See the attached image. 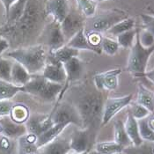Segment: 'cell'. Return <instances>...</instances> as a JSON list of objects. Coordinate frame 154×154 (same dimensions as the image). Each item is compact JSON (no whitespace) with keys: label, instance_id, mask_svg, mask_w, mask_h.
I'll list each match as a JSON object with an SVG mask.
<instances>
[{"label":"cell","instance_id":"6da1fadb","mask_svg":"<svg viewBox=\"0 0 154 154\" xmlns=\"http://www.w3.org/2000/svg\"><path fill=\"white\" fill-rule=\"evenodd\" d=\"M71 92L74 94V106L79 111L82 120L83 128H89L95 131L101 126L104 103L106 97L104 93L95 86L79 85Z\"/></svg>","mask_w":154,"mask_h":154},{"label":"cell","instance_id":"7a4b0ae2","mask_svg":"<svg viewBox=\"0 0 154 154\" xmlns=\"http://www.w3.org/2000/svg\"><path fill=\"white\" fill-rule=\"evenodd\" d=\"M44 5L40 0H27L26 6L20 20L12 26L2 28V35L8 34L20 42H25L34 36L40 35L46 18Z\"/></svg>","mask_w":154,"mask_h":154},{"label":"cell","instance_id":"3957f363","mask_svg":"<svg viewBox=\"0 0 154 154\" xmlns=\"http://www.w3.org/2000/svg\"><path fill=\"white\" fill-rule=\"evenodd\" d=\"M6 56L23 65L31 75L42 72L48 61L46 48L39 43L14 48L7 52Z\"/></svg>","mask_w":154,"mask_h":154},{"label":"cell","instance_id":"277c9868","mask_svg":"<svg viewBox=\"0 0 154 154\" xmlns=\"http://www.w3.org/2000/svg\"><path fill=\"white\" fill-rule=\"evenodd\" d=\"M64 85L47 80L42 74L32 75L29 82L22 86V92L44 102H53L59 98Z\"/></svg>","mask_w":154,"mask_h":154},{"label":"cell","instance_id":"5b68a950","mask_svg":"<svg viewBox=\"0 0 154 154\" xmlns=\"http://www.w3.org/2000/svg\"><path fill=\"white\" fill-rule=\"evenodd\" d=\"M154 53L152 47L144 48L139 40V29L137 28V35L133 46L131 47L128 63L127 71L135 77H143L151 56Z\"/></svg>","mask_w":154,"mask_h":154},{"label":"cell","instance_id":"8992f818","mask_svg":"<svg viewBox=\"0 0 154 154\" xmlns=\"http://www.w3.org/2000/svg\"><path fill=\"white\" fill-rule=\"evenodd\" d=\"M129 18L127 12L120 9H111L100 12L90 18L89 23L91 31H95L100 34L107 33V31L116 23Z\"/></svg>","mask_w":154,"mask_h":154},{"label":"cell","instance_id":"52a82bcc","mask_svg":"<svg viewBox=\"0 0 154 154\" xmlns=\"http://www.w3.org/2000/svg\"><path fill=\"white\" fill-rule=\"evenodd\" d=\"M39 44L43 45L48 49V52H52L67 43L63 35L61 25L58 22L52 20L46 24L38 37Z\"/></svg>","mask_w":154,"mask_h":154},{"label":"cell","instance_id":"ba28073f","mask_svg":"<svg viewBox=\"0 0 154 154\" xmlns=\"http://www.w3.org/2000/svg\"><path fill=\"white\" fill-rule=\"evenodd\" d=\"M50 115L53 124H75L79 128H83L80 115L73 104L58 101Z\"/></svg>","mask_w":154,"mask_h":154},{"label":"cell","instance_id":"9c48e42d","mask_svg":"<svg viewBox=\"0 0 154 154\" xmlns=\"http://www.w3.org/2000/svg\"><path fill=\"white\" fill-rule=\"evenodd\" d=\"M94 132L89 128H80L74 131L70 140L71 152L86 153L94 141Z\"/></svg>","mask_w":154,"mask_h":154},{"label":"cell","instance_id":"30bf717a","mask_svg":"<svg viewBox=\"0 0 154 154\" xmlns=\"http://www.w3.org/2000/svg\"><path fill=\"white\" fill-rule=\"evenodd\" d=\"M60 25L65 40L66 42H68L77 33L85 28V17L79 10H71Z\"/></svg>","mask_w":154,"mask_h":154},{"label":"cell","instance_id":"8fae6325","mask_svg":"<svg viewBox=\"0 0 154 154\" xmlns=\"http://www.w3.org/2000/svg\"><path fill=\"white\" fill-rule=\"evenodd\" d=\"M133 95L128 94L117 98H107L104 103L101 126L107 124L120 111L129 106L132 101Z\"/></svg>","mask_w":154,"mask_h":154},{"label":"cell","instance_id":"7c38bea8","mask_svg":"<svg viewBox=\"0 0 154 154\" xmlns=\"http://www.w3.org/2000/svg\"><path fill=\"white\" fill-rule=\"evenodd\" d=\"M121 73L120 68L97 73L94 76V85L100 92L114 91L118 87L119 75Z\"/></svg>","mask_w":154,"mask_h":154},{"label":"cell","instance_id":"4fadbf2b","mask_svg":"<svg viewBox=\"0 0 154 154\" xmlns=\"http://www.w3.org/2000/svg\"><path fill=\"white\" fill-rule=\"evenodd\" d=\"M46 16H51L53 20L62 23L70 12L69 0H46L44 4Z\"/></svg>","mask_w":154,"mask_h":154},{"label":"cell","instance_id":"5bb4252c","mask_svg":"<svg viewBox=\"0 0 154 154\" xmlns=\"http://www.w3.org/2000/svg\"><path fill=\"white\" fill-rule=\"evenodd\" d=\"M27 133L25 123H19L7 116L0 117V134L12 139L18 140Z\"/></svg>","mask_w":154,"mask_h":154},{"label":"cell","instance_id":"9a60e30c","mask_svg":"<svg viewBox=\"0 0 154 154\" xmlns=\"http://www.w3.org/2000/svg\"><path fill=\"white\" fill-rule=\"evenodd\" d=\"M26 127L27 133L36 135L37 137L49 129L53 125L51 115L35 114L30 116L28 120L26 122Z\"/></svg>","mask_w":154,"mask_h":154},{"label":"cell","instance_id":"2e32d148","mask_svg":"<svg viewBox=\"0 0 154 154\" xmlns=\"http://www.w3.org/2000/svg\"><path fill=\"white\" fill-rule=\"evenodd\" d=\"M42 75L48 81L53 83L65 85L66 72L63 67V63H57L48 59L47 63L42 72Z\"/></svg>","mask_w":154,"mask_h":154},{"label":"cell","instance_id":"e0dca14e","mask_svg":"<svg viewBox=\"0 0 154 154\" xmlns=\"http://www.w3.org/2000/svg\"><path fill=\"white\" fill-rule=\"evenodd\" d=\"M63 67L66 72V82L64 87L68 90V86L71 83L77 82L83 75L84 63L79 58V57H72L63 63Z\"/></svg>","mask_w":154,"mask_h":154},{"label":"cell","instance_id":"ac0fdd59","mask_svg":"<svg viewBox=\"0 0 154 154\" xmlns=\"http://www.w3.org/2000/svg\"><path fill=\"white\" fill-rule=\"evenodd\" d=\"M70 152V141L58 137L39 148L38 151L40 154H68Z\"/></svg>","mask_w":154,"mask_h":154},{"label":"cell","instance_id":"d6986e66","mask_svg":"<svg viewBox=\"0 0 154 154\" xmlns=\"http://www.w3.org/2000/svg\"><path fill=\"white\" fill-rule=\"evenodd\" d=\"M69 47L73 48H76L78 50H88V51H92V52H94L96 54H101L102 51L100 49H98L96 48L93 47L85 35V28L80 30L79 33H77L75 35L71 38L70 41L67 42L66 43Z\"/></svg>","mask_w":154,"mask_h":154},{"label":"cell","instance_id":"ffe728a7","mask_svg":"<svg viewBox=\"0 0 154 154\" xmlns=\"http://www.w3.org/2000/svg\"><path fill=\"white\" fill-rule=\"evenodd\" d=\"M79 54H80L79 50L69 47L67 44H65L63 47L59 48L52 52H48V59L61 63H64L65 62H67L72 57H79Z\"/></svg>","mask_w":154,"mask_h":154},{"label":"cell","instance_id":"44dd1931","mask_svg":"<svg viewBox=\"0 0 154 154\" xmlns=\"http://www.w3.org/2000/svg\"><path fill=\"white\" fill-rule=\"evenodd\" d=\"M32 75L18 62L13 61L11 71V82L17 86L22 87L29 82Z\"/></svg>","mask_w":154,"mask_h":154},{"label":"cell","instance_id":"7402d4cb","mask_svg":"<svg viewBox=\"0 0 154 154\" xmlns=\"http://www.w3.org/2000/svg\"><path fill=\"white\" fill-rule=\"evenodd\" d=\"M18 147L20 154L38 153L39 148L37 146V136L26 133L18 139Z\"/></svg>","mask_w":154,"mask_h":154},{"label":"cell","instance_id":"603a6c76","mask_svg":"<svg viewBox=\"0 0 154 154\" xmlns=\"http://www.w3.org/2000/svg\"><path fill=\"white\" fill-rule=\"evenodd\" d=\"M124 127L133 145H139L142 143L143 140L139 133L138 122L131 116L130 112L128 113L126 122H124Z\"/></svg>","mask_w":154,"mask_h":154},{"label":"cell","instance_id":"cb8c5ba5","mask_svg":"<svg viewBox=\"0 0 154 154\" xmlns=\"http://www.w3.org/2000/svg\"><path fill=\"white\" fill-rule=\"evenodd\" d=\"M67 127L65 124H53L49 129H48L45 132L41 134L37 137V146L38 148H41L44 146L57 137H59V135L63 131V130Z\"/></svg>","mask_w":154,"mask_h":154},{"label":"cell","instance_id":"d4e9b609","mask_svg":"<svg viewBox=\"0 0 154 154\" xmlns=\"http://www.w3.org/2000/svg\"><path fill=\"white\" fill-rule=\"evenodd\" d=\"M137 102L147 108L151 114H154V93L142 84L137 86Z\"/></svg>","mask_w":154,"mask_h":154},{"label":"cell","instance_id":"484cf974","mask_svg":"<svg viewBox=\"0 0 154 154\" xmlns=\"http://www.w3.org/2000/svg\"><path fill=\"white\" fill-rule=\"evenodd\" d=\"M26 3H27V0H17L10 7L8 14L5 17L6 26H12L20 20V18L22 17L25 12Z\"/></svg>","mask_w":154,"mask_h":154},{"label":"cell","instance_id":"4316f807","mask_svg":"<svg viewBox=\"0 0 154 154\" xmlns=\"http://www.w3.org/2000/svg\"><path fill=\"white\" fill-rule=\"evenodd\" d=\"M20 92H22V87L17 86L12 82L0 79V101L11 100Z\"/></svg>","mask_w":154,"mask_h":154},{"label":"cell","instance_id":"83f0119b","mask_svg":"<svg viewBox=\"0 0 154 154\" xmlns=\"http://www.w3.org/2000/svg\"><path fill=\"white\" fill-rule=\"evenodd\" d=\"M115 142H116L123 148L132 145L131 139L126 132L124 123L121 120H116L114 123Z\"/></svg>","mask_w":154,"mask_h":154},{"label":"cell","instance_id":"f1b7e54d","mask_svg":"<svg viewBox=\"0 0 154 154\" xmlns=\"http://www.w3.org/2000/svg\"><path fill=\"white\" fill-rule=\"evenodd\" d=\"M9 116L16 122L26 123L30 116V112L26 106L23 104H16L12 106Z\"/></svg>","mask_w":154,"mask_h":154},{"label":"cell","instance_id":"f546056e","mask_svg":"<svg viewBox=\"0 0 154 154\" xmlns=\"http://www.w3.org/2000/svg\"><path fill=\"white\" fill-rule=\"evenodd\" d=\"M124 154H154V143L143 141L139 145H130L122 151Z\"/></svg>","mask_w":154,"mask_h":154},{"label":"cell","instance_id":"4dcf8cb0","mask_svg":"<svg viewBox=\"0 0 154 154\" xmlns=\"http://www.w3.org/2000/svg\"><path fill=\"white\" fill-rule=\"evenodd\" d=\"M135 25H136L135 20L129 17L123 20H121L120 22L116 23L115 26H113L107 31V34L113 36H118L119 35H121L124 32H127L129 30L135 28Z\"/></svg>","mask_w":154,"mask_h":154},{"label":"cell","instance_id":"1f68e13d","mask_svg":"<svg viewBox=\"0 0 154 154\" xmlns=\"http://www.w3.org/2000/svg\"><path fill=\"white\" fill-rule=\"evenodd\" d=\"M123 147L115 141L100 142L95 144L94 150L101 154H119L122 153Z\"/></svg>","mask_w":154,"mask_h":154},{"label":"cell","instance_id":"d6a6232c","mask_svg":"<svg viewBox=\"0 0 154 154\" xmlns=\"http://www.w3.org/2000/svg\"><path fill=\"white\" fill-rule=\"evenodd\" d=\"M19 153L18 140L0 134V154Z\"/></svg>","mask_w":154,"mask_h":154},{"label":"cell","instance_id":"836d02e7","mask_svg":"<svg viewBox=\"0 0 154 154\" xmlns=\"http://www.w3.org/2000/svg\"><path fill=\"white\" fill-rule=\"evenodd\" d=\"M78 10L85 18H92L96 14L97 3L94 0H76Z\"/></svg>","mask_w":154,"mask_h":154},{"label":"cell","instance_id":"e575fe53","mask_svg":"<svg viewBox=\"0 0 154 154\" xmlns=\"http://www.w3.org/2000/svg\"><path fill=\"white\" fill-rule=\"evenodd\" d=\"M136 35H137V28H133L116 36L117 38L116 41L118 42L119 46L126 49H131L135 42Z\"/></svg>","mask_w":154,"mask_h":154},{"label":"cell","instance_id":"d590c367","mask_svg":"<svg viewBox=\"0 0 154 154\" xmlns=\"http://www.w3.org/2000/svg\"><path fill=\"white\" fill-rule=\"evenodd\" d=\"M100 48L102 52L106 53L108 56H115L119 50V46L117 41L113 40L112 38H109L107 36H103Z\"/></svg>","mask_w":154,"mask_h":154},{"label":"cell","instance_id":"8d00e7d4","mask_svg":"<svg viewBox=\"0 0 154 154\" xmlns=\"http://www.w3.org/2000/svg\"><path fill=\"white\" fill-rule=\"evenodd\" d=\"M13 60L0 57V79L11 82V71H12Z\"/></svg>","mask_w":154,"mask_h":154},{"label":"cell","instance_id":"74e56055","mask_svg":"<svg viewBox=\"0 0 154 154\" xmlns=\"http://www.w3.org/2000/svg\"><path fill=\"white\" fill-rule=\"evenodd\" d=\"M139 133L143 141H149L154 143V131L148 126L147 118L138 120Z\"/></svg>","mask_w":154,"mask_h":154},{"label":"cell","instance_id":"f35d334b","mask_svg":"<svg viewBox=\"0 0 154 154\" xmlns=\"http://www.w3.org/2000/svg\"><path fill=\"white\" fill-rule=\"evenodd\" d=\"M130 105H131V107H130L129 112L131 113V116L135 119H137V121L147 118L151 115L150 111L147 108L143 107L142 105L138 104L137 102H134V103L130 104Z\"/></svg>","mask_w":154,"mask_h":154},{"label":"cell","instance_id":"ab89813d","mask_svg":"<svg viewBox=\"0 0 154 154\" xmlns=\"http://www.w3.org/2000/svg\"><path fill=\"white\" fill-rule=\"evenodd\" d=\"M85 35H86V38H87L89 43L93 47H94L96 48H98V49H100L101 50L100 44H101V41H102V38H103L102 34L98 33V32H95V31H91V30L86 31L85 29Z\"/></svg>","mask_w":154,"mask_h":154},{"label":"cell","instance_id":"60d3db41","mask_svg":"<svg viewBox=\"0 0 154 154\" xmlns=\"http://www.w3.org/2000/svg\"><path fill=\"white\" fill-rule=\"evenodd\" d=\"M139 40L144 48L152 47L154 45V36L147 29H143L140 32L139 30Z\"/></svg>","mask_w":154,"mask_h":154},{"label":"cell","instance_id":"b9f144b4","mask_svg":"<svg viewBox=\"0 0 154 154\" xmlns=\"http://www.w3.org/2000/svg\"><path fill=\"white\" fill-rule=\"evenodd\" d=\"M12 106H13V104L11 100L0 101V117L9 116L11 113Z\"/></svg>","mask_w":154,"mask_h":154},{"label":"cell","instance_id":"7bdbcfd3","mask_svg":"<svg viewBox=\"0 0 154 154\" xmlns=\"http://www.w3.org/2000/svg\"><path fill=\"white\" fill-rule=\"evenodd\" d=\"M141 19L143 20V26L145 29H147L148 31H150L152 35L154 36V23L152 21H151L148 17H147V14H142L141 15Z\"/></svg>","mask_w":154,"mask_h":154},{"label":"cell","instance_id":"ee69618b","mask_svg":"<svg viewBox=\"0 0 154 154\" xmlns=\"http://www.w3.org/2000/svg\"><path fill=\"white\" fill-rule=\"evenodd\" d=\"M10 42L5 36H0V57L3 54H5L10 48Z\"/></svg>","mask_w":154,"mask_h":154},{"label":"cell","instance_id":"f6af8a7d","mask_svg":"<svg viewBox=\"0 0 154 154\" xmlns=\"http://www.w3.org/2000/svg\"><path fill=\"white\" fill-rule=\"evenodd\" d=\"M17 0H0V3L2 4L4 10H5V17L8 14V12L10 10V7L16 2Z\"/></svg>","mask_w":154,"mask_h":154},{"label":"cell","instance_id":"bcb514c9","mask_svg":"<svg viewBox=\"0 0 154 154\" xmlns=\"http://www.w3.org/2000/svg\"><path fill=\"white\" fill-rule=\"evenodd\" d=\"M143 77H145L146 79H148L154 85V68L152 70L149 71H146L143 75Z\"/></svg>","mask_w":154,"mask_h":154},{"label":"cell","instance_id":"7dc6e473","mask_svg":"<svg viewBox=\"0 0 154 154\" xmlns=\"http://www.w3.org/2000/svg\"><path fill=\"white\" fill-rule=\"evenodd\" d=\"M147 123H148V126L154 131V115L149 116L147 117Z\"/></svg>","mask_w":154,"mask_h":154},{"label":"cell","instance_id":"c3c4849f","mask_svg":"<svg viewBox=\"0 0 154 154\" xmlns=\"http://www.w3.org/2000/svg\"><path fill=\"white\" fill-rule=\"evenodd\" d=\"M85 154H101V153H100V152H97L96 150H92V151L87 152Z\"/></svg>","mask_w":154,"mask_h":154},{"label":"cell","instance_id":"681fc988","mask_svg":"<svg viewBox=\"0 0 154 154\" xmlns=\"http://www.w3.org/2000/svg\"><path fill=\"white\" fill-rule=\"evenodd\" d=\"M147 17H148V19H149L151 21H152V22L154 23V16H152V15H148V14H147Z\"/></svg>","mask_w":154,"mask_h":154},{"label":"cell","instance_id":"f907efd6","mask_svg":"<svg viewBox=\"0 0 154 154\" xmlns=\"http://www.w3.org/2000/svg\"><path fill=\"white\" fill-rule=\"evenodd\" d=\"M96 3H100V2H104V1H107V0H94Z\"/></svg>","mask_w":154,"mask_h":154},{"label":"cell","instance_id":"816d5d0a","mask_svg":"<svg viewBox=\"0 0 154 154\" xmlns=\"http://www.w3.org/2000/svg\"><path fill=\"white\" fill-rule=\"evenodd\" d=\"M68 154H85V153H78V152H70Z\"/></svg>","mask_w":154,"mask_h":154},{"label":"cell","instance_id":"f5cc1de1","mask_svg":"<svg viewBox=\"0 0 154 154\" xmlns=\"http://www.w3.org/2000/svg\"><path fill=\"white\" fill-rule=\"evenodd\" d=\"M1 35H2V28H0V36Z\"/></svg>","mask_w":154,"mask_h":154},{"label":"cell","instance_id":"db71d44e","mask_svg":"<svg viewBox=\"0 0 154 154\" xmlns=\"http://www.w3.org/2000/svg\"><path fill=\"white\" fill-rule=\"evenodd\" d=\"M32 154H37V153H32Z\"/></svg>","mask_w":154,"mask_h":154}]
</instances>
